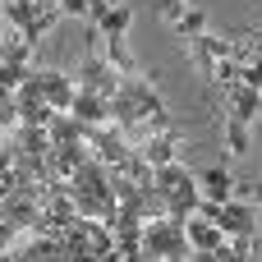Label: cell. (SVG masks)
<instances>
[{
  "label": "cell",
  "mask_w": 262,
  "mask_h": 262,
  "mask_svg": "<svg viewBox=\"0 0 262 262\" xmlns=\"http://www.w3.org/2000/svg\"><path fill=\"white\" fill-rule=\"evenodd\" d=\"M69 115H74V120H83V124H111V97H97V92L74 88Z\"/></svg>",
  "instance_id": "8992f818"
},
{
  "label": "cell",
  "mask_w": 262,
  "mask_h": 262,
  "mask_svg": "<svg viewBox=\"0 0 262 262\" xmlns=\"http://www.w3.org/2000/svg\"><path fill=\"white\" fill-rule=\"evenodd\" d=\"M170 23H175V37H180L184 46H189L193 37H203V32H207V14H203L198 5H189V9H180V14L170 18Z\"/></svg>",
  "instance_id": "9a60e30c"
},
{
  "label": "cell",
  "mask_w": 262,
  "mask_h": 262,
  "mask_svg": "<svg viewBox=\"0 0 262 262\" xmlns=\"http://www.w3.org/2000/svg\"><path fill=\"white\" fill-rule=\"evenodd\" d=\"M216 230L230 239V249L235 253H249L253 258V239H258V207H249V203H221V212H216Z\"/></svg>",
  "instance_id": "7a4b0ae2"
},
{
  "label": "cell",
  "mask_w": 262,
  "mask_h": 262,
  "mask_svg": "<svg viewBox=\"0 0 262 262\" xmlns=\"http://www.w3.org/2000/svg\"><path fill=\"white\" fill-rule=\"evenodd\" d=\"M239 83H249V88H258V92H262V51H258L253 64H239Z\"/></svg>",
  "instance_id": "44dd1931"
},
{
  "label": "cell",
  "mask_w": 262,
  "mask_h": 262,
  "mask_svg": "<svg viewBox=\"0 0 262 262\" xmlns=\"http://www.w3.org/2000/svg\"><path fill=\"white\" fill-rule=\"evenodd\" d=\"M0 9H5V18H9V23H14V32H23V28H28V23H32V18H37V14H41V9H32V5H28V0H5V5H0Z\"/></svg>",
  "instance_id": "d6986e66"
},
{
  "label": "cell",
  "mask_w": 262,
  "mask_h": 262,
  "mask_svg": "<svg viewBox=\"0 0 262 262\" xmlns=\"http://www.w3.org/2000/svg\"><path fill=\"white\" fill-rule=\"evenodd\" d=\"M189 180V170L180 166V161H166V166H152V189L157 193H170L175 184H184Z\"/></svg>",
  "instance_id": "e0dca14e"
},
{
  "label": "cell",
  "mask_w": 262,
  "mask_h": 262,
  "mask_svg": "<svg viewBox=\"0 0 262 262\" xmlns=\"http://www.w3.org/2000/svg\"><path fill=\"white\" fill-rule=\"evenodd\" d=\"M5 129H18V101H14V92L0 88V134Z\"/></svg>",
  "instance_id": "ffe728a7"
},
{
  "label": "cell",
  "mask_w": 262,
  "mask_h": 262,
  "mask_svg": "<svg viewBox=\"0 0 262 262\" xmlns=\"http://www.w3.org/2000/svg\"><path fill=\"white\" fill-rule=\"evenodd\" d=\"M226 147H230V157H244L249 152V124L244 120H230L226 115Z\"/></svg>",
  "instance_id": "ac0fdd59"
},
{
  "label": "cell",
  "mask_w": 262,
  "mask_h": 262,
  "mask_svg": "<svg viewBox=\"0 0 262 262\" xmlns=\"http://www.w3.org/2000/svg\"><path fill=\"white\" fill-rule=\"evenodd\" d=\"M46 138H51V147L78 143V138H83V120H74L69 111H55V115H51V124H46Z\"/></svg>",
  "instance_id": "5bb4252c"
},
{
  "label": "cell",
  "mask_w": 262,
  "mask_h": 262,
  "mask_svg": "<svg viewBox=\"0 0 262 262\" xmlns=\"http://www.w3.org/2000/svg\"><path fill=\"white\" fill-rule=\"evenodd\" d=\"M37 74V83H41V97H46V106L51 111H69V101H74V69H32Z\"/></svg>",
  "instance_id": "277c9868"
},
{
  "label": "cell",
  "mask_w": 262,
  "mask_h": 262,
  "mask_svg": "<svg viewBox=\"0 0 262 262\" xmlns=\"http://www.w3.org/2000/svg\"><path fill=\"white\" fill-rule=\"evenodd\" d=\"M143 253L152 262H189V235H184V221L175 216H152L143 221Z\"/></svg>",
  "instance_id": "6da1fadb"
},
{
  "label": "cell",
  "mask_w": 262,
  "mask_h": 262,
  "mask_svg": "<svg viewBox=\"0 0 262 262\" xmlns=\"http://www.w3.org/2000/svg\"><path fill=\"white\" fill-rule=\"evenodd\" d=\"M226 97H230V120H244V124L258 120V111H262V92H258V88H249V83H230Z\"/></svg>",
  "instance_id": "9c48e42d"
},
{
  "label": "cell",
  "mask_w": 262,
  "mask_h": 262,
  "mask_svg": "<svg viewBox=\"0 0 262 262\" xmlns=\"http://www.w3.org/2000/svg\"><path fill=\"white\" fill-rule=\"evenodd\" d=\"M74 83H78L83 92H97V97H115V88H120V74L111 69V60H106V55H88V60L74 69Z\"/></svg>",
  "instance_id": "3957f363"
},
{
  "label": "cell",
  "mask_w": 262,
  "mask_h": 262,
  "mask_svg": "<svg viewBox=\"0 0 262 262\" xmlns=\"http://www.w3.org/2000/svg\"><path fill=\"white\" fill-rule=\"evenodd\" d=\"M198 180H203V184H198L203 198H212V203H230V193H235V175H230L226 166H207Z\"/></svg>",
  "instance_id": "7c38bea8"
},
{
  "label": "cell",
  "mask_w": 262,
  "mask_h": 262,
  "mask_svg": "<svg viewBox=\"0 0 262 262\" xmlns=\"http://www.w3.org/2000/svg\"><path fill=\"white\" fill-rule=\"evenodd\" d=\"M189 55H193V64L203 69V78H212V69H216V60H226L230 55V41H221V37H193L189 41Z\"/></svg>",
  "instance_id": "ba28073f"
},
{
  "label": "cell",
  "mask_w": 262,
  "mask_h": 262,
  "mask_svg": "<svg viewBox=\"0 0 262 262\" xmlns=\"http://www.w3.org/2000/svg\"><path fill=\"white\" fill-rule=\"evenodd\" d=\"M28 5H32V9H51L55 0H28Z\"/></svg>",
  "instance_id": "603a6c76"
},
{
  "label": "cell",
  "mask_w": 262,
  "mask_h": 262,
  "mask_svg": "<svg viewBox=\"0 0 262 262\" xmlns=\"http://www.w3.org/2000/svg\"><path fill=\"white\" fill-rule=\"evenodd\" d=\"M60 5V14H88L92 9V0H55Z\"/></svg>",
  "instance_id": "7402d4cb"
},
{
  "label": "cell",
  "mask_w": 262,
  "mask_h": 262,
  "mask_svg": "<svg viewBox=\"0 0 262 262\" xmlns=\"http://www.w3.org/2000/svg\"><path fill=\"white\" fill-rule=\"evenodd\" d=\"M184 143V134L170 124V129H161V134H143L138 143H134V152L147 161V166H166V161H175V147Z\"/></svg>",
  "instance_id": "5b68a950"
},
{
  "label": "cell",
  "mask_w": 262,
  "mask_h": 262,
  "mask_svg": "<svg viewBox=\"0 0 262 262\" xmlns=\"http://www.w3.org/2000/svg\"><path fill=\"white\" fill-rule=\"evenodd\" d=\"M129 23H134V5L115 0V5H106V14L97 18V32H101V37H124Z\"/></svg>",
  "instance_id": "4fadbf2b"
},
{
  "label": "cell",
  "mask_w": 262,
  "mask_h": 262,
  "mask_svg": "<svg viewBox=\"0 0 262 262\" xmlns=\"http://www.w3.org/2000/svg\"><path fill=\"white\" fill-rule=\"evenodd\" d=\"M198 198H203V193H198V180L189 175L184 184H175V189L166 193V216H175V221H189V216L198 212Z\"/></svg>",
  "instance_id": "30bf717a"
},
{
  "label": "cell",
  "mask_w": 262,
  "mask_h": 262,
  "mask_svg": "<svg viewBox=\"0 0 262 262\" xmlns=\"http://www.w3.org/2000/svg\"><path fill=\"white\" fill-rule=\"evenodd\" d=\"M253 41H258V51H262V32H258V37H253Z\"/></svg>",
  "instance_id": "cb8c5ba5"
},
{
  "label": "cell",
  "mask_w": 262,
  "mask_h": 262,
  "mask_svg": "<svg viewBox=\"0 0 262 262\" xmlns=\"http://www.w3.org/2000/svg\"><path fill=\"white\" fill-rule=\"evenodd\" d=\"M106 60H111V69H115L120 78H129V74H138V60L129 55V46H124V37H106Z\"/></svg>",
  "instance_id": "2e32d148"
},
{
  "label": "cell",
  "mask_w": 262,
  "mask_h": 262,
  "mask_svg": "<svg viewBox=\"0 0 262 262\" xmlns=\"http://www.w3.org/2000/svg\"><path fill=\"white\" fill-rule=\"evenodd\" d=\"M184 235H189V249H198V253H221V249H230V239L212 226V221H184Z\"/></svg>",
  "instance_id": "8fae6325"
},
{
  "label": "cell",
  "mask_w": 262,
  "mask_h": 262,
  "mask_svg": "<svg viewBox=\"0 0 262 262\" xmlns=\"http://www.w3.org/2000/svg\"><path fill=\"white\" fill-rule=\"evenodd\" d=\"M88 157H92V152H88L83 138H78V143H64V147H51V175H55V180H74Z\"/></svg>",
  "instance_id": "52a82bcc"
}]
</instances>
